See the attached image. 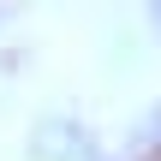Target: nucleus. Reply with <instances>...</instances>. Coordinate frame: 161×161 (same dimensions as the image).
<instances>
[{"mask_svg":"<svg viewBox=\"0 0 161 161\" xmlns=\"http://www.w3.org/2000/svg\"><path fill=\"white\" fill-rule=\"evenodd\" d=\"M149 24H155V30H161V0H149Z\"/></svg>","mask_w":161,"mask_h":161,"instance_id":"f03ea898","label":"nucleus"},{"mask_svg":"<svg viewBox=\"0 0 161 161\" xmlns=\"http://www.w3.org/2000/svg\"><path fill=\"white\" fill-rule=\"evenodd\" d=\"M30 161H96V131L78 119H42L30 131Z\"/></svg>","mask_w":161,"mask_h":161,"instance_id":"f257e3e1","label":"nucleus"}]
</instances>
